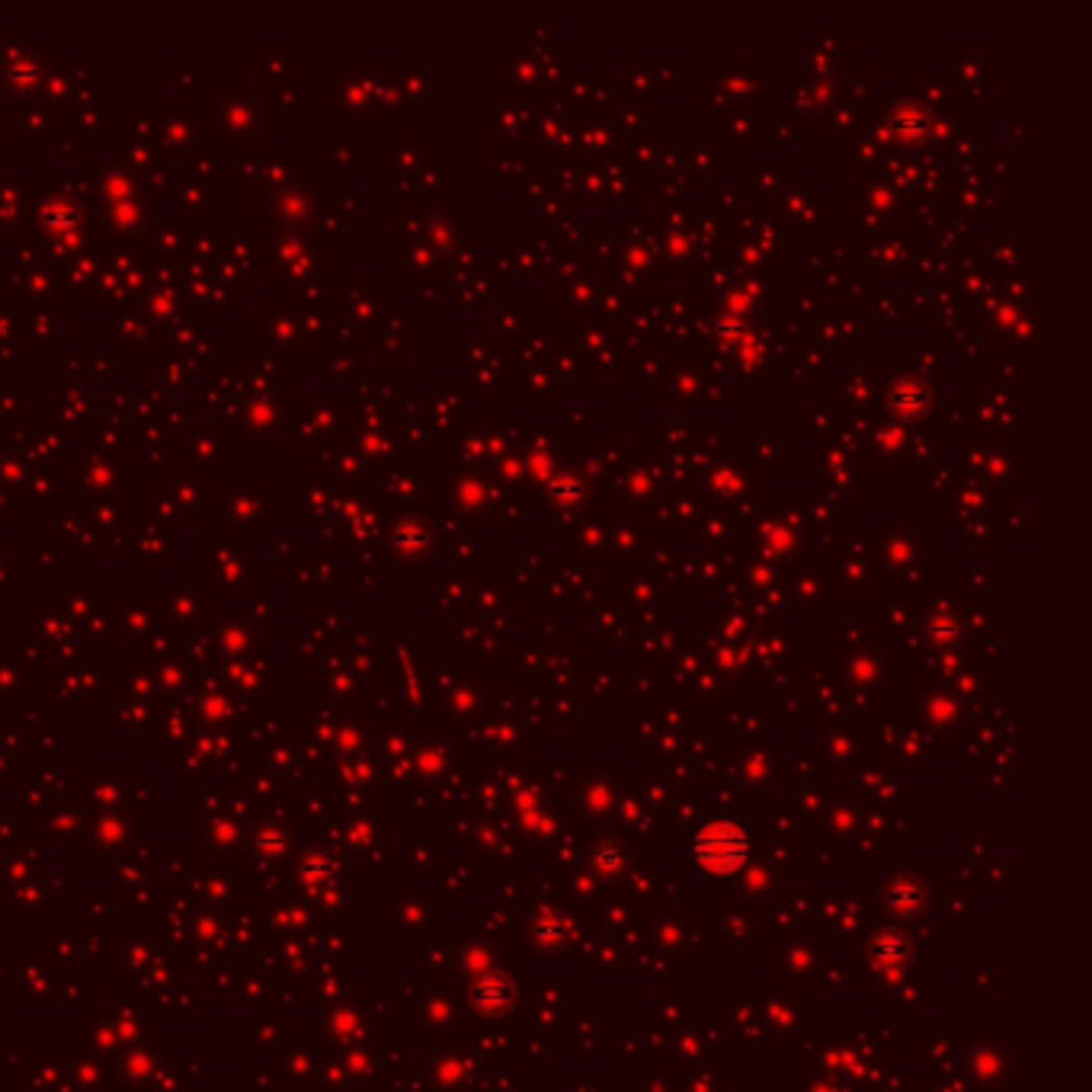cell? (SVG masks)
Returning <instances> with one entry per match:
<instances>
[{
  "mask_svg": "<svg viewBox=\"0 0 1092 1092\" xmlns=\"http://www.w3.org/2000/svg\"><path fill=\"white\" fill-rule=\"evenodd\" d=\"M695 855L712 871H730L747 855V837L740 826L730 823H712L695 840Z\"/></svg>",
  "mask_w": 1092,
  "mask_h": 1092,
  "instance_id": "cell-1",
  "label": "cell"
}]
</instances>
